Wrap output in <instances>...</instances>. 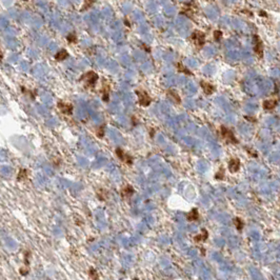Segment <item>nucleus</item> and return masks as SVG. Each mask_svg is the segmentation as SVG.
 Instances as JSON below:
<instances>
[{
	"mask_svg": "<svg viewBox=\"0 0 280 280\" xmlns=\"http://www.w3.org/2000/svg\"><path fill=\"white\" fill-rule=\"evenodd\" d=\"M277 105V101L276 100H265L263 102V108L267 111H270V110H274V109L276 108Z\"/></svg>",
	"mask_w": 280,
	"mask_h": 280,
	"instance_id": "ddd939ff",
	"label": "nucleus"
},
{
	"mask_svg": "<svg viewBox=\"0 0 280 280\" xmlns=\"http://www.w3.org/2000/svg\"><path fill=\"white\" fill-rule=\"evenodd\" d=\"M80 80H84L85 86L93 88V86H95V84H96V82L98 80V75L95 72L90 71V72H88L86 74H84V75L82 76L81 78H80Z\"/></svg>",
	"mask_w": 280,
	"mask_h": 280,
	"instance_id": "f257e3e1",
	"label": "nucleus"
},
{
	"mask_svg": "<svg viewBox=\"0 0 280 280\" xmlns=\"http://www.w3.org/2000/svg\"><path fill=\"white\" fill-rule=\"evenodd\" d=\"M88 273H90V277L92 278V280H99V275L95 269H90Z\"/></svg>",
	"mask_w": 280,
	"mask_h": 280,
	"instance_id": "f3484780",
	"label": "nucleus"
},
{
	"mask_svg": "<svg viewBox=\"0 0 280 280\" xmlns=\"http://www.w3.org/2000/svg\"><path fill=\"white\" fill-rule=\"evenodd\" d=\"M169 94L173 97L174 101H176L177 103H180V98H179V96H178V95H177L175 92H174V91H169Z\"/></svg>",
	"mask_w": 280,
	"mask_h": 280,
	"instance_id": "412c9836",
	"label": "nucleus"
},
{
	"mask_svg": "<svg viewBox=\"0 0 280 280\" xmlns=\"http://www.w3.org/2000/svg\"><path fill=\"white\" fill-rule=\"evenodd\" d=\"M177 68H178V71H179V72L186 73V74H188V75H191V72H190V71L186 68H184V66H183L181 63H178V66H177Z\"/></svg>",
	"mask_w": 280,
	"mask_h": 280,
	"instance_id": "a211bd4d",
	"label": "nucleus"
},
{
	"mask_svg": "<svg viewBox=\"0 0 280 280\" xmlns=\"http://www.w3.org/2000/svg\"><path fill=\"white\" fill-rule=\"evenodd\" d=\"M68 57V53L65 51V50H60L55 56V59L57 61H62V60H64Z\"/></svg>",
	"mask_w": 280,
	"mask_h": 280,
	"instance_id": "9b49d317",
	"label": "nucleus"
},
{
	"mask_svg": "<svg viewBox=\"0 0 280 280\" xmlns=\"http://www.w3.org/2000/svg\"><path fill=\"white\" fill-rule=\"evenodd\" d=\"M200 86L202 88L203 92H204L206 95H211L212 93H214V86H213L211 83H208V82H205V81H201L200 82Z\"/></svg>",
	"mask_w": 280,
	"mask_h": 280,
	"instance_id": "1a4fd4ad",
	"label": "nucleus"
},
{
	"mask_svg": "<svg viewBox=\"0 0 280 280\" xmlns=\"http://www.w3.org/2000/svg\"><path fill=\"white\" fill-rule=\"evenodd\" d=\"M94 2H95V0H84V2H83V4H82L81 11H85V10H88V9H90V7L93 5Z\"/></svg>",
	"mask_w": 280,
	"mask_h": 280,
	"instance_id": "dca6fc26",
	"label": "nucleus"
},
{
	"mask_svg": "<svg viewBox=\"0 0 280 280\" xmlns=\"http://www.w3.org/2000/svg\"><path fill=\"white\" fill-rule=\"evenodd\" d=\"M208 237V231H206L205 228H202L201 234H200V235H197V236L195 237V240L198 241V242H199V241H205Z\"/></svg>",
	"mask_w": 280,
	"mask_h": 280,
	"instance_id": "4468645a",
	"label": "nucleus"
},
{
	"mask_svg": "<svg viewBox=\"0 0 280 280\" xmlns=\"http://www.w3.org/2000/svg\"><path fill=\"white\" fill-rule=\"evenodd\" d=\"M240 169V161L237 158H233L228 161V169L232 173H236Z\"/></svg>",
	"mask_w": 280,
	"mask_h": 280,
	"instance_id": "0eeeda50",
	"label": "nucleus"
},
{
	"mask_svg": "<svg viewBox=\"0 0 280 280\" xmlns=\"http://www.w3.org/2000/svg\"><path fill=\"white\" fill-rule=\"evenodd\" d=\"M254 51L255 53L257 54V56L259 58H262L263 56V52H262V42L261 40L259 39L258 36H254Z\"/></svg>",
	"mask_w": 280,
	"mask_h": 280,
	"instance_id": "423d86ee",
	"label": "nucleus"
},
{
	"mask_svg": "<svg viewBox=\"0 0 280 280\" xmlns=\"http://www.w3.org/2000/svg\"><path fill=\"white\" fill-rule=\"evenodd\" d=\"M103 134H104V127L102 125L101 127H99L98 129V132H97V135H98V137H103Z\"/></svg>",
	"mask_w": 280,
	"mask_h": 280,
	"instance_id": "5701e85b",
	"label": "nucleus"
},
{
	"mask_svg": "<svg viewBox=\"0 0 280 280\" xmlns=\"http://www.w3.org/2000/svg\"><path fill=\"white\" fill-rule=\"evenodd\" d=\"M215 178H216V179H218V180H222L223 178H224V171H223V169H219L218 173L215 175Z\"/></svg>",
	"mask_w": 280,
	"mask_h": 280,
	"instance_id": "aec40b11",
	"label": "nucleus"
},
{
	"mask_svg": "<svg viewBox=\"0 0 280 280\" xmlns=\"http://www.w3.org/2000/svg\"><path fill=\"white\" fill-rule=\"evenodd\" d=\"M134 194V189L131 186H123V189L121 191V195L123 197H130Z\"/></svg>",
	"mask_w": 280,
	"mask_h": 280,
	"instance_id": "f8f14e48",
	"label": "nucleus"
},
{
	"mask_svg": "<svg viewBox=\"0 0 280 280\" xmlns=\"http://www.w3.org/2000/svg\"><path fill=\"white\" fill-rule=\"evenodd\" d=\"M221 36H222V33L220 31H215V33H214V39L216 41H219V40L221 39Z\"/></svg>",
	"mask_w": 280,
	"mask_h": 280,
	"instance_id": "4be33fe9",
	"label": "nucleus"
},
{
	"mask_svg": "<svg viewBox=\"0 0 280 280\" xmlns=\"http://www.w3.org/2000/svg\"><path fill=\"white\" fill-rule=\"evenodd\" d=\"M116 155L119 157V159L122 160V161H124V162L129 163V164H131V163H132V158H131L129 155H127V154L124 153L121 149H116Z\"/></svg>",
	"mask_w": 280,
	"mask_h": 280,
	"instance_id": "6e6552de",
	"label": "nucleus"
},
{
	"mask_svg": "<svg viewBox=\"0 0 280 280\" xmlns=\"http://www.w3.org/2000/svg\"><path fill=\"white\" fill-rule=\"evenodd\" d=\"M220 133H221V136L228 141V143H233V144L238 143V140L236 139L234 133H233L230 129H228V127H225L222 125V127H220Z\"/></svg>",
	"mask_w": 280,
	"mask_h": 280,
	"instance_id": "f03ea898",
	"label": "nucleus"
},
{
	"mask_svg": "<svg viewBox=\"0 0 280 280\" xmlns=\"http://www.w3.org/2000/svg\"><path fill=\"white\" fill-rule=\"evenodd\" d=\"M23 1H27V0H23Z\"/></svg>",
	"mask_w": 280,
	"mask_h": 280,
	"instance_id": "b1692460",
	"label": "nucleus"
},
{
	"mask_svg": "<svg viewBox=\"0 0 280 280\" xmlns=\"http://www.w3.org/2000/svg\"><path fill=\"white\" fill-rule=\"evenodd\" d=\"M66 39H68V42L74 43V42H76V41H77V37H76L75 34H73V33H71V34H68V37H66Z\"/></svg>",
	"mask_w": 280,
	"mask_h": 280,
	"instance_id": "6ab92c4d",
	"label": "nucleus"
},
{
	"mask_svg": "<svg viewBox=\"0 0 280 280\" xmlns=\"http://www.w3.org/2000/svg\"><path fill=\"white\" fill-rule=\"evenodd\" d=\"M199 218V213L197 208H193L192 211L188 214V220L189 221H196Z\"/></svg>",
	"mask_w": 280,
	"mask_h": 280,
	"instance_id": "9d476101",
	"label": "nucleus"
},
{
	"mask_svg": "<svg viewBox=\"0 0 280 280\" xmlns=\"http://www.w3.org/2000/svg\"><path fill=\"white\" fill-rule=\"evenodd\" d=\"M192 39L194 41L197 46H202L204 44V41H205V37L204 35L202 34L201 32H198V31H195V32L192 34Z\"/></svg>",
	"mask_w": 280,
	"mask_h": 280,
	"instance_id": "20e7f679",
	"label": "nucleus"
},
{
	"mask_svg": "<svg viewBox=\"0 0 280 280\" xmlns=\"http://www.w3.org/2000/svg\"><path fill=\"white\" fill-rule=\"evenodd\" d=\"M58 109L60 110L62 114L64 115H71L73 113V105L70 103H66V102H63V101H59L58 104H57Z\"/></svg>",
	"mask_w": 280,
	"mask_h": 280,
	"instance_id": "39448f33",
	"label": "nucleus"
},
{
	"mask_svg": "<svg viewBox=\"0 0 280 280\" xmlns=\"http://www.w3.org/2000/svg\"><path fill=\"white\" fill-rule=\"evenodd\" d=\"M234 223H235V226H236V228H237L238 231H239V232L242 231V228H243V226H244V223L240 218H238V217H237V218H235L234 219Z\"/></svg>",
	"mask_w": 280,
	"mask_h": 280,
	"instance_id": "2eb2a0df",
	"label": "nucleus"
},
{
	"mask_svg": "<svg viewBox=\"0 0 280 280\" xmlns=\"http://www.w3.org/2000/svg\"><path fill=\"white\" fill-rule=\"evenodd\" d=\"M136 94L138 96V99H139V103L140 105L142 107H149L152 102V99H151L150 95L147 94L145 91H136Z\"/></svg>",
	"mask_w": 280,
	"mask_h": 280,
	"instance_id": "7ed1b4c3",
	"label": "nucleus"
}]
</instances>
